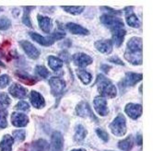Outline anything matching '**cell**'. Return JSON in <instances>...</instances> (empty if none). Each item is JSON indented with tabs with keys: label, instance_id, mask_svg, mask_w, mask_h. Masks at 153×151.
Here are the masks:
<instances>
[{
	"label": "cell",
	"instance_id": "1",
	"mask_svg": "<svg viewBox=\"0 0 153 151\" xmlns=\"http://www.w3.org/2000/svg\"><path fill=\"white\" fill-rule=\"evenodd\" d=\"M125 58L133 64H142V39L133 37L127 42Z\"/></svg>",
	"mask_w": 153,
	"mask_h": 151
},
{
	"label": "cell",
	"instance_id": "2",
	"mask_svg": "<svg viewBox=\"0 0 153 151\" xmlns=\"http://www.w3.org/2000/svg\"><path fill=\"white\" fill-rule=\"evenodd\" d=\"M97 85H98V90L103 97L107 98H114L117 95V90L114 85L105 78L103 75H99L97 78Z\"/></svg>",
	"mask_w": 153,
	"mask_h": 151
},
{
	"label": "cell",
	"instance_id": "3",
	"mask_svg": "<svg viewBox=\"0 0 153 151\" xmlns=\"http://www.w3.org/2000/svg\"><path fill=\"white\" fill-rule=\"evenodd\" d=\"M112 133L117 136H123L126 133V118L123 114H118V116L110 124Z\"/></svg>",
	"mask_w": 153,
	"mask_h": 151
},
{
	"label": "cell",
	"instance_id": "4",
	"mask_svg": "<svg viewBox=\"0 0 153 151\" xmlns=\"http://www.w3.org/2000/svg\"><path fill=\"white\" fill-rule=\"evenodd\" d=\"M101 21L102 24H104L108 28H110L111 30H114L116 29H121L125 27V24L121 19L112 15H107V14L102 15L101 17Z\"/></svg>",
	"mask_w": 153,
	"mask_h": 151
},
{
	"label": "cell",
	"instance_id": "5",
	"mask_svg": "<svg viewBox=\"0 0 153 151\" xmlns=\"http://www.w3.org/2000/svg\"><path fill=\"white\" fill-rule=\"evenodd\" d=\"M49 84H50L51 91L53 95H54L56 97L62 95V93L64 92L65 89V82L63 79L56 78V77L51 78L49 80Z\"/></svg>",
	"mask_w": 153,
	"mask_h": 151
},
{
	"label": "cell",
	"instance_id": "6",
	"mask_svg": "<svg viewBox=\"0 0 153 151\" xmlns=\"http://www.w3.org/2000/svg\"><path fill=\"white\" fill-rule=\"evenodd\" d=\"M76 114L80 117H85V118H91L92 120H97V118L95 117L94 113H92L91 107L88 102L86 101H81L76 108Z\"/></svg>",
	"mask_w": 153,
	"mask_h": 151
},
{
	"label": "cell",
	"instance_id": "7",
	"mask_svg": "<svg viewBox=\"0 0 153 151\" xmlns=\"http://www.w3.org/2000/svg\"><path fill=\"white\" fill-rule=\"evenodd\" d=\"M20 46L22 47L23 51L26 53V55L31 58V59H37L40 56V51L32 44L30 41H21L20 42Z\"/></svg>",
	"mask_w": 153,
	"mask_h": 151
},
{
	"label": "cell",
	"instance_id": "8",
	"mask_svg": "<svg viewBox=\"0 0 153 151\" xmlns=\"http://www.w3.org/2000/svg\"><path fill=\"white\" fill-rule=\"evenodd\" d=\"M93 104L96 112L101 116H106L108 114L109 110L107 108V101L103 97H96L93 101Z\"/></svg>",
	"mask_w": 153,
	"mask_h": 151
},
{
	"label": "cell",
	"instance_id": "9",
	"mask_svg": "<svg viewBox=\"0 0 153 151\" xmlns=\"http://www.w3.org/2000/svg\"><path fill=\"white\" fill-rule=\"evenodd\" d=\"M73 62L76 66H78L79 67H85L87 66H89L92 63V58L89 56L88 55L83 53H76L73 56Z\"/></svg>",
	"mask_w": 153,
	"mask_h": 151
},
{
	"label": "cell",
	"instance_id": "10",
	"mask_svg": "<svg viewBox=\"0 0 153 151\" xmlns=\"http://www.w3.org/2000/svg\"><path fill=\"white\" fill-rule=\"evenodd\" d=\"M64 147V138L60 132H53L52 135L51 151H62Z\"/></svg>",
	"mask_w": 153,
	"mask_h": 151
},
{
	"label": "cell",
	"instance_id": "11",
	"mask_svg": "<svg viewBox=\"0 0 153 151\" xmlns=\"http://www.w3.org/2000/svg\"><path fill=\"white\" fill-rule=\"evenodd\" d=\"M126 113L132 119H137V118L142 113V106L140 104H134V103H128L126 106Z\"/></svg>",
	"mask_w": 153,
	"mask_h": 151
},
{
	"label": "cell",
	"instance_id": "12",
	"mask_svg": "<svg viewBox=\"0 0 153 151\" xmlns=\"http://www.w3.org/2000/svg\"><path fill=\"white\" fill-rule=\"evenodd\" d=\"M9 93L11 94L14 98L17 99H24L27 97V90L25 88H23L22 86H20L19 84L17 83H13L11 85V87L8 90Z\"/></svg>",
	"mask_w": 153,
	"mask_h": 151
},
{
	"label": "cell",
	"instance_id": "13",
	"mask_svg": "<svg viewBox=\"0 0 153 151\" xmlns=\"http://www.w3.org/2000/svg\"><path fill=\"white\" fill-rule=\"evenodd\" d=\"M29 34L32 40L37 41L39 44L43 45V46H50L53 44L54 41H56V40H54V38L53 37V35L48 36V37H42L40 34L35 33V32H30Z\"/></svg>",
	"mask_w": 153,
	"mask_h": 151
},
{
	"label": "cell",
	"instance_id": "14",
	"mask_svg": "<svg viewBox=\"0 0 153 151\" xmlns=\"http://www.w3.org/2000/svg\"><path fill=\"white\" fill-rule=\"evenodd\" d=\"M12 124L16 127H23L26 126L29 123V119L26 114L20 113H13L11 115Z\"/></svg>",
	"mask_w": 153,
	"mask_h": 151
},
{
	"label": "cell",
	"instance_id": "15",
	"mask_svg": "<svg viewBox=\"0 0 153 151\" xmlns=\"http://www.w3.org/2000/svg\"><path fill=\"white\" fill-rule=\"evenodd\" d=\"M94 46L102 53H110L113 49V41L110 40L97 41L94 44Z\"/></svg>",
	"mask_w": 153,
	"mask_h": 151
},
{
	"label": "cell",
	"instance_id": "16",
	"mask_svg": "<svg viewBox=\"0 0 153 151\" xmlns=\"http://www.w3.org/2000/svg\"><path fill=\"white\" fill-rule=\"evenodd\" d=\"M126 22L130 27H133V28H139L140 26V22L137 19V17L134 14L132 7H126Z\"/></svg>",
	"mask_w": 153,
	"mask_h": 151
},
{
	"label": "cell",
	"instance_id": "17",
	"mask_svg": "<svg viewBox=\"0 0 153 151\" xmlns=\"http://www.w3.org/2000/svg\"><path fill=\"white\" fill-rule=\"evenodd\" d=\"M30 100L31 104L33 105V107L37 108V109H42V108H43L45 105V99H43V97L37 91L33 90L30 92Z\"/></svg>",
	"mask_w": 153,
	"mask_h": 151
},
{
	"label": "cell",
	"instance_id": "18",
	"mask_svg": "<svg viewBox=\"0 0 153 151\" xmlns=\"http://www.w3.org/2000/svg\"><path fill=\"white\" fill-rule=\"evenodd\" d=\"M49 147L50 146L47 141L43 139H40L38 141L29 145L26 151H48Z\"/></svg>",
	"mask_w": 153,
	"mask_h": 151
},
{
	"label": "cell",
	"instance_id": "19",
	"mask_svg": "<svg viewBox=\"0 0 153 151\" xmlns=\"http://www.w3.org/2000/svg\"><path fill=\"white\" fill-rule=\"evenodd\" d=\"M65 28H67L72 34H76V35H88L90 33V31L83 28L82 26L80 25H78L76 23H68L65 25Z\"/></svg>",
	"mask_w": 153,
	"mask_h": 151
},
{
	"label": "cell",
	"instance_id": "20",
	"mask_svg": "<svg viewBox=\"0 0 153 151\" xmlns=\"http://www.w3.org/2000/svg\"><path fill=\"white\" fill-rule=\"evenodd\" d=\"M37 19H38L39 26L42 30V31L46 32V33H49L52 27H53L51 19L48 17H45V16H42V15H38Z\"/></svg>",
	"mask_w": 153,
	"mask_h": 151
},
{
	"label": "cell",
	"instance_id": "21",
	"mask_svg": "<svg viewBox=\"0 0 153 151\" xmlns=\"http://www.w3.org/2000/svg\"><path fill=\"white\" fill-rule=\"evenodd\" d=\"M142 80V74H136V73H126V78L124 79V84L127 87L136 85L138 81Z\"/></svg>",
	"mask_w": 153,
	"mask_h": 151
},
{
	"label": "cell",
	"instance_id": "22",
	"mask_svg": "<svg viewBox=\"0 0 153 151\" xmlns=\"http://www.w3.org/2000/svg\"><path fill=\"white\" fill-rule=\"evenodd\" d=\"M112 32H113L114 44H115V46L119 47L123 44V41H124L125 36H126V31L124 28H121V29H116L114 30H112Z\"/></svg>",
	"mask_w": 153,
	"mask_h": 151
},
{
	"label": "cell",
	"instance_id": "23",
	"mask_svg": "<svg viewBox=\"0 0 153 151\" xmlns=\"http://www.w3.org/2000/svg\"><path fill=\"white\" fill-rule=\"evenodd\" d=\"M13 143L14 138L9 135H6L0 142V151H11Z\"/></svg>",
	"mask_w": 153,
	"mask_h": 151
},
{
	"label": "cell",
	"instance_id": "24",
	"mask_svg": "<svg viewBox=\"0 0 153 151\" xmlns=\"http://www.w3.org/2000/svg\"><path fill=\"white\" fill-rule=\"evenodd\" d=\"M48 64L52 70L57 71L63 67V61L61 59H59L58 57L51 56L48 57Z\"/></svg>",
	"mask_w": 153,
	"mask_h": 151
},
{
	"label": "cell",
	"instance_id": "25",
	"mask_svg": "<svg viewBox=\"0 0 153 151\" xmlns=\"http://www.w3.org/2000/svg\"><path fill=\"white\" fill-rule=\"evenodd\" d=\"M133 144H134V141H133V137L132 136H128L126 137V139L122 140V141H120L118 143V147L120 149L122 150H125V151H129L132 149L133 147Z\"/></svg>",
	"mask_w": 153,
	"mask_h": 151
},
{
	"label": "cell",
	"instance_id": "26",
	"mask_svg": "<svg viewBox=\"0 0 153 151\" xmlns=\"http://www.w3.org/2000/svg\"><path fill=\"white\" fill-rule=\"evenodd\" d=\"M16 76L19 78V80H21L22 82H24L25 84H29V85H32L36 83V79L31 77V76L26 74V73H23V72H17L16 73Z\"/></svg>",
	"mask_w": 153,
	"mask_h": 151
},
{
	"label": "cell",
	"instance_id": "27",
	"mask_svg": "<svg viewBox=\"0 0 153 151\" xmlns=\"http://www.w3.org/2000/svg\"><path fill=\"white\" fill-rule=\"evenodd\" d=\"M86 135H87V130L81 125V124H79L76 125V133H75V140L78 142H80L82 140L85 139L86 137Z\"/></svg>",
	"mask_w": 153,
	"mask_h": 151
},
{
	"label": "cell",
	"instance_id": "28",
	"mask_svg": "<svg viewBox=\"0 0 153 151\" xmlns=\"http://www.w3.org/2000/svg\"><path fill=\"white\" fill-rule=\"evenodd\" d=\"M76 75H78V77L80 78V80L85 84H90L91 79H92V77H91V75L89 73V72H87L85 70H82V69H79V70H76Z\"/></svg>",
	"mask_w": 153,
	"mask_h": 151
},
{
	"label": "cell",
	"instance_id": "29",
	"mask_svg": "<svg viewBox=\"0 0 153 151\" xmlns=\"http://www.w3.org/2000/svg\"><path fill=\"white\" fill-rule=\"evenodd\" d=\"M10 101H11L6 93L0 92V111H4L5 109H7L10 104Z\"/></svg>",
	"mask_w": 153,
	"mask_h": 151
},
{
	"label": "cell",
	"instance_id": "30",
	"mask_svg": "<svg viewBox=\"0 0 153 151\" xmlns=\"http://www.w3.org/2000/svg\"><path fill=\"white\" fill-rule=\"evenodd\" d=\"M62 8L64 10H65L67 12L73 14V15H79L85 9L84 7H75V6H73V7H62Z\"/></svg>",
	"mask_w": 153,
	"mask_h": 151
},
{
	"label": "cell",
	"instance_id": "31",
	"mask_svg": "<svg viewBox=\"0 0 153 151\" xmlns=\"http://www.w3.org/2000/svg\"><path fill=\"white\" fill-rule=\"evenodd\" d=\"M35 71L40 77H42L43 78H48V77L50 76V72L43 66H37L35 68Z\"/></svg>",
	"mask_w": 153,
	"mask_h": 151
},
{
	"label": "cell",
	"instance_id": "32",
	"mask_svg": "<svg viewBox=\"0 0 153 151\" xmlns=\"http://www.w3.org/2000/svg\"><path fill=\"white\" fill-rule=\"evenodd\" d=\"M11 26V21L7 18H0V30H8Z\"/></svg>",
	"mask_w": 153,
	"mask_h": 151
},
{
	"label": "cell",
	"instance_id": "33",
	"mask_svg": "<svg viewBox=\"0 0 153 151\" xmlns=\"http://www.w3.org/2000/svg\"><path fill=\"white\" fill-rule=\"evenodd\" d=\"M31 7H25L24 9H25V12H24V15H23V18H22V21H23V23L31 28V23H30V11H29V9H30Z\"/></svg>",
	"mask_w": 153,
	"mask_h": 151
},
{
	"label": "cell",
	"instance_id": "34",
	"mask_svg": "<svg viewBox=\"0 0 153 151\" xmlns=\"http://www.w3.org/2000/svg\"><path fill=\"white\" fill-rule=\"evenodd\" d=\"M13 136L16 140H18L19 142H22L25 139L26 132H25V130H16L13 132Z\"/></svg>",
	"mask_w": 153,
	"mask_h": 151
},
{
	"label": "cell",
	"instance_id": "35",
	"mask_svg": "<svg viewBox=\"0 0 153 151\" xmlns=\"http://www.w3.org/2000/svg\"><path fill=\"white\" fill-rule=\"evenodd\" d=\"M7 112L4 111H0V129H4L7 126Z\"/></svg>",
	"mask_w": 153,
	"mask_h": 151
},
{
	"label": "cell",
	"instance_id": "36",
	"mask_svg": "<svg viewBox=\"0 0 153 151\" xmlns=\"http://www.w3.org/2000/svg\"><path fill=\"white\" fill-rule=\"evenodd\" d=\"M16 110H19V111H22V112H25V111H28L30 109V105L28 102L24 101H20L17 103L16 107H15Z\"/></svg>",
	"mask_w": 153,
	"mask_h": 151
},
{
	"label": "cell",
	"instance_id": "37",
	"mask_svg": "<svg viewBox=\"0 0 153 151\" xmlns=\"http://www.w3.org/2000/svg\"><path fill=\"white\" fill-rule=\"evenodd\" d=\"M96 133H97L98 135H99V137L102 138L104 142H107L108 140H109V135H108V134H107L104 130H102V129L97 128V129H96Z\"/></svg>",
	"mask_w": 153,
	"mask_h": 151
},
{
	"label": "cell",
	"instance_id": "38",
	"mask_svg": "<svg viewBox=\"0 0 153 151\" xmlns=\"http://www.w3.org/2000/svg\"><path fill=\"white\" fill-rule=\"evenodd\" d=\"M10 81V78L7 75H2L0 77V88H5L6 86L8 85Z\"/></svg>",
	"mask_w": 153,
	"mask_h": 151
},
{
	"label": "cell",
	"instance_id": "39",
	"mask_svg": "<svg viewBox=\"0 0 153 151\" xmlns=\"http://www.w3.org/2000/svg\"><path fill=\"white\" fill-rule=\"evenodd\" d=\"M109 61L114 63V64H120V66H124V63L118 58V56H113L111 58H109Z\"/></svg>",
	"mask_w": 153,
	"mask_h": 151
},
{
	"label": "cell",
	"instance_id": "40",
	"mask_svg": "<svg viewBox=\"0 0 153 151\" xmlns=\"http://www.w3.org/2000/svg\"><path fill=\"white\" fill-rule=\"evenodd\" d=\"M137 145L138 146H142V136L141 135L137 136Z\"/></svg>",
	"mask_w": 153,
	"mask_h": 151
},
{
	"label": "cell",
	"instance_id": "41",
	"mask_svg": "<svg viewBox=\"0 0 153 151\" xmlns=\"http://www.w3.org/2000/svg\"><path fill=\"white\" fill-rule=\"evenodd\" d=\"M71 151H86L85 149H82V148H79V149H73Z\"/></svg>",
	"mask_w": 153,
	"mask_h": 151
},
{
	"label": "cell",
	"instance_id": "42",
	"mask_svg": "<svg viewBox=\"0 0 153 151\" xmlns=\"http://www.w3.org/2000/svg\"><path fill=\"white\" fill-rule=\"evenodd\" d=\"M0 66H1V67H5V64H4L1 61H0Z\"/></svg>",
	"mask_w": 153,
	"mask_h": 151
},
{
	"label": "cell",
	"instance_id": "43",
	"mask_svg": "<svg viewBox=\"0 0 153 151\" xmlns=\"http://www.w3.org/2000/svg\"><path fill=\"white\" fill-rule=\"evenodd\" d=\"M0 9H1V7H0Z\"/></svg>",
	"mask_w": 153,
	"mask_h": 151
}]
</instances>
